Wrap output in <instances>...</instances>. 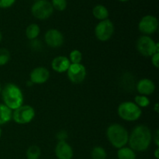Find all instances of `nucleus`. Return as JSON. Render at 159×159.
Masks as SVG:
<instances>
[{"label":"nucleus","mask_w":159,"mask_h":159,"mask_svg":"<svg viewBox=\"0 0 159 159\" xmlns=\"http://www.w3.org/2000/svg\"><path fill=\"white\" fill-rule=\"evenodd\" d=\"M152 132L146 125H138L129 134V148L135 152L147 151L152 142Z\"/></svg>","instance_id":"obj_1"},{"label":"nucleus","mask_w":159,"mask_h":159,"mask_svg":"<svg viewBox=\"0 0 159 159\" xmlns=\"http://www.w3.org/2000/svg\"><path fill=\"white\" fill-rule=\"evenodd\" d=\"M3 104L11 110H15L23 105V94L21 89L14 83H7L1 92Z\"/></svg>","instance_id":"obj_2"},{"label":"nucleus","mask_w":159,"mask_h":159,"mask_svg":"<svg viewBox=\"0 0 159 159\" xmlns=\"http://www.w3.org/2000/svg\"><path fill=\"white\" fill-rule=\"evenodd\" d=\"M106 135L109 142L115 148L120 149L128 144V130L120 124H110L107 127Z\"/></svg>","instance_id":"obj_3"},{"label":"nucleus","mask_w":159,"mask_h":159,"mask_svg":"<svg viewBox=\"0 0 159 159\" xmlns=\"http://www.w3.org/2000/svg\"><path fill=\"white\" fill-rule=\"evenodd\" d=\"M118 116L122 120L128 122H134L141 118L142 110L131 101H125L118 106Z\"/></svg>","instance_id":"obj_4"},{"label":"nucleus","mask_w":159,"mask_h":159,"mask_svg":"<svg viewBox=\"0 0 159 159\" xmlns=\"http://www.w3.org/2000/svg\"><path fill=\"white\" fill-rule=\"evenodd\" d=\"M137 51L144 57H152L155 53H159V43L149 36L143 35L136 42Z\"/></svg>","instance_id":"obj_5"},{"label":"nucleus","mask_w":159,"mask_h":159,"mask_svg":"<svg viewBox=\"0 0 159 159\" xmlns=\"http://www.w3.org/2000/svg\"><path fill=\"white\" fill-rule=\"evenodd\" d=\"M35 110L30 105H22L12 111V119L20 125L28 124L35 117Z\"/></svg>","instance_id":"obj_6"},{"label":"nucleus","mask_w":159,"mask_h":159,"mask_svg":"<svg viewBox=\"0 0 159 159\" xmlns=\"http://www.w3.org/2000/svg\"><path fill=\"white\" fill-rule=\"evenodd\" d=\"M54 8L48 0H37L31 7V13L40 20H48L54 13Z\"/></svg>","instance_id":"obj_7"},{"label":"nucleus","mask_w":159,"mask_h":159,"mask_svg":"<svg viewBox=\"0 0 159 159\" xmlns=\"http://www.w3.org/2000/svg\"><path fill=\"white\" fill-rule=\"evenodd\" d=\"M114 24L110 20H102L95 27V36L99 41H108L114 34Z\"/></svg>","instance_id":"obj_8"},{"label":"nucleus","mask_w":159,"mask_h":159,"mask_svg":"<svg viewBox=\"0 0 159 159\" xmlns=\"http://www.w3.org/2000/svg\"><path fill=\"white\" fill-rule=\"evenodd\" d=\"M158 29V20L152 15H146L138 23V30L144 35L149 36L155 34Z\"/></svg>","instance_id":"obj_9"},{"label":"nucleus","mask_w":159,"mask_h":159,"mask_svg":"<svg viewBox=\"0 0 159 159\" xmlns=\"http://www.w3.org/2000/svg\"><path fill=\"white\" fill-rule=\"evenodd\" d=\"M66 72L70 82L74 84L82 83L87 75L86 68L82 63L71 64Z\"/></svg>","instance_id":"obj_10"},{"label":"nucleus","mask_w":159,"mask_h":159,"mask_svg":"<svg viewBox=\"0 0 159 159\" xmlns=\"http://www.w3.org/2000/svg\"><path fill=\"white\" fill-rule=\"evenodd\" d=\"M44 41L48 46L52 48H58L63 45L65 37L63 34L57 29H50L45 33Z\"/></svg>","instance_id":"obj_11"},{"label":"nucleus","mask_w":159,"mask_h":159,"mask_svg":"<svg viewBox=\"0 0 159 159\" xmlns=\"http://www.w3.org/2000/svg\"><path fill=\"white\" fill-rule=\"evenodd\" d=\"M50 71L45 67H37L31 71L30 74V81L33 84L41 85L48 81Z\"/></svg>","instance_id":"obj_12"},{"label":"nucleus","mask_w":159,"mask_h":159,"mask_svg":"<svg viewBox=\"0 0 159 159\" xmlns=\"http://www.w3.org/2000/svg\"><path fill=\"white\" fill-rule=\"evenodd\" d=\"M54 153L58 159H72L74 152L66 141H58L54 148Z\"/></svg>","instance_id":"obj_13"},{"label":"nucleus","mask_w":159,"mask_h":159,"mask_svg":"<svg viewBox=\"0 0 159 159\" xmlns=\"http://www.w3.org/2000/svg\"><path fill=\"white\" fill-rule=\"evenodd\" d=\"M136 89L139 95H142V96H148L153 94L155 91V84L152 79H141L137 82L136 84Z\"/></svg>","instance_id":"obj_14"},{"label":"nucleus","mask_w":159,"mask_h":159,"mask_svg":"<svg viewBox=\"0 0 159 159\" xmlns=\"http://www.w3.org/2000/svg\"><path fill=\"white\" fill-rule=\"evenodd\" d=\"M71 62L68 57L65 56H57L54 57L51 61V68L57 73H65L68 71Z\"/></svg>","instance_id":"obj_15"},{"label":"nucleus","mask_w":159,"mask_h":159,"mask_svg":"<svg viewBox=\"0 0 159 159\" xmlns=\"http://www.w3.org/2000/svg\"><path fill=\"white\" fill-rule=\"evenodd\" d=\"M121 85H122L123 89L126 91H132L134 88L136 87L135 79L133 75L129 72L123 75L122 79H121Z\"/></svg>","instance_id":"obj_16"},{"label":"nucleus","mask_w":159,"mask_h":159,"mask_svg":"<svg viewBox=\"0 0 159 159\" xmlns=\"http://www.w3.org/2000/svg\"><path fill=\"white\" fill-rule=\"evenodd\" d=\"M93 14L96 20L100 21L107 20L110 16V12L107 8L103 5H96L93 9Z\"/></svg>","instance_id":"obj_17"},{"label":"nucleus","mask_w":159,"mask_h":159,"mask_svg":"<svg viewBox=\"0 0 159 159\" xmlns=\"http://www.w3.org/2000/svg\"><path fill=\"white\" fill-rule=\"evenodd\" d=\"M12 110L3 103H0V126L7 124L12 120Z\"/></svg>","instance_id":"obj_18"},{"label":"nucleus","mask_w":159,"mask_h":159,"mask_svg":"<svg viewBox=\"0 0 159 159\" xmlns=\"http://www.w3.org/2000/svg\"><path fill=\"white\" fill-rule=\"evenodd\" d=\"M40 34V28L36 23H31L26 29V37L28 40H34L38 37Z\"/></svg>","instance_id":"obj_19"},{"label":"nucleus","mask_w":159,"mask_h":159,"mask_svg":"<svg viewBox=\"0 0 159 159\" xmlns=\"http://www.w3.org/2000/svg\"><path fill=\"white\" fill-rule=\"evenodd\" d=\"M136 153L129 147H123L118 149L117 158L118 159H136Z\"/></svg>","instance_id":"obj_20"},{"label":"nucleus","mask_w":159,"mask_h":159,"mask_svg":"<svg viewBox=\"0 0 159 159\" xmlns=\"http://www.w3.org/2000/svg\"><path fill=\"white\" fill-rule=\"evenodd\" d=\"M26 159H40L41 156V149L37 145H31L26 152Z\"/></svg>","instance_id":"obj_21"},{"label":"nucleus","mask_w":159,"mask_h":159,"mask_svg":"<svg viewBox=\"0 0 159 159\" xmlns=\"http://www.w3.org/2000/svg\"><path fill=\"white\" fill-rule=\"evenodd\" d=\"M92 159H107V153L105 149L101 146H96L91 151Z\"/></svg>","instance_id":"obj_22"},{"label":"nucleus","mask_w":159,"mask_h":159,"mask_svg":"<svg viewBox=\"0 0 159 159\" xmlns=\"http://www.w3.org/2000/svg\"><path fill=\"white\" fill-rule=\"evenodd\" d=\"M134 102L141 109L149 107L151 101L148 96H142V95H137L134 97Z\"/></svg>","instance_id":"obj_23"},{"label":"nucleus","mask_w":159,"mask_h":159,"mask_svg":"<svg viewBox=\"0 0 159 159\" xmlns=\"http://www.w3.org/2000/svg\"><path fill=\"white\" fill-rule=\"evenodd\" d=\"M69 61L71 64H80L82 61V54L80 51L75 49L69 54Z\"/></svg>","instance_id":"obj_24"},{"label":"nucleus","mask_w":159,"mask_h":159,"mask_svg":"<svg viewBox=\"0 0 159 159\" xmlns=\"http://www.w3.org/2000/svg\"><path fill=\"white\" fill-rule=\"evenodd\" d=\"M11 58L10 52L6 48H0V66L6 65L9 63Z\"/></svg>","instance_id":"obj_25"},{"label":"nucleus","mask_w":159,"mask_h":159,"mask_svg":"<svg viewBox=\"0 0 159 159\" xmlns=\"http://www.w3.org/2000/svg\"><path fill=\"white\" fill-rule=\"evenodd\" d=\"M51 3L54 9L60 12L65 10L67 8V0H51Z\"/></svg>","instance_id":"obj_26"},{"label":"nucleus","mask_w":159,"mask_h":159,"mask_svg":"<svg viewBox=\"0 0 159 159\" xmlns=\"http://www.w3.org/2000/svg\"><path fill=\"white\" fill-rule=\"evenodd\" d=\"M16 0H0V9H8L13 6Z\"/></svg>","instance_id":"obj_27"},{"label":"nucleus","mask_w":159,"mask_h":159,"mask_svg":"<svg viewBox=\"0 0 159 159\" xmlns=\"http://www.w3.org/2000/svg\"><path fill=\"white\" fill-rule=\"evenodd\" d=\"M68 138V132L66 130H61L60 131H58L56 134V139L58 141H66Z\"/></svg>","instance_id":"obj_28"},{"label":"nucleus","mask_w":159,"mask_h":159,"mask_svg":"<svg viewBox=\"0 0 159 159\" xmlns=\"http://www.w3.org/2000/svg\"><path fill=\"white\" fill-rule=\"evenodd\" d=\"M151 60H152V64L155 68L158 69L159 67V53H155L151 57Z\"/></svg>","instance_id":"obj_29"},{"label":"nucleus","mask_w":159,"mask_h":159,"mask_svg":"<svg viewBox=\"0 0 159 159\" xmlns=\"http://www.w3.org/2000/svg\"><path fill=\"white\" fill-rule=\"evenodd\" d=\"M152 140L155 144L157 148H159V130H156V131L152 135Z\"/></svg>","instance_id":"obj_30"},{"label":"nucleus","mask_w":159,"mask_h":159,"mask_svg":"<svg viewBox=\"0 0 159 159\" xmlns=\"http://www.w3.org/2000/svg\"><path fill=\"white\" fill-rule=\"evenodd\" d=\"M31 41H32V43H31V44H32V48H34V49H39V48H40V43L37 39L34 40H31Z\"/></svg>","instance_id":"obj_31"},{"label":"nucleus","mask_w":159,"mask_h":159,"mask_svg":"<svg viewBox=\"0 0 159 159\" xmlns=\"http://www.w3.org/2000/svg\"><path fill=\"white\" fill-rule=\"evenodd\" d=\"M154 156H155V158L156 159L159 158V148H157L155 149V152H154Z\"/></svg>","instance_id":"obj_32"},{"label":"nucleus","mask_w":159,"mask_h":159,"mask_svg":"<svg viewBox=\"0 0 159 159\" xmlns=\"http://www.w3.org/2000/svg\"><path fill=\"white\" fill-rule=\"evenodd\" d=\"M154 110H155L157 113L159 112V105H158V102H156V103L155 104V107H154Z\"/></svg>","instance_id":"obj_33"},{"label":"nucleus","mask_w":159,"mask_h":159,"mask_svg":"<svg viewBox=\"0 0 159 159\" xmlns=\"http://www.w3.org/2000/svg\"><path fill=\"white\" fill-rule=\"evenodd\" d=\"M26 85H28V86H29V85H30V86H32V85H34V84H33V83H32V82H30V80H29V81H28V82H26Z\"/></svg>","instance_id":"obj_34"},{"label":"nucleus","mask_w":159,"mask_h":159,"mask_svg":"<svg viewBox=\"0 0 159 159\" xmlns=\"http://www.w3.org/2000/svg\"><path fill=\"white\" fill-rule=\"evenodd\" d=\"M2 32L0 31V42L2 41Z\"/></svg>","instance_id":"obj_35"},{"label":"nucleus","mask_w":159,"mask_h":159,"mask_svg":"<svg viewBox=\"0 0 159 159\" xmlns=\"http://www.w3.org/2000/svg\"><path fill=\"white\" fill-rule=\"evenodd\" d=\"M120 2H127L128 0H119Z\"/></svg>","instance_id":"obj_36"},{"label":"nucleus","mask_w":159,"mask_h":159,"mask_svg":"<svg viewBox=\"0 0 159 159\" xmlns=\"http://www.w3.org/2000/svg\"><path fill=\"white\" fill-rule=\"evenodd\" d=\"M2 129H1V127H0V138H1V136H2Z\"/></svg>","instance_id":"obj_37"},{"label":"nucleus","mask_w":159,"mask_h":159,"mask_svg":"<svg viewBox=\"0 0 159 159\" xmlns=\"http://www.w3.org/2000/svg\"><path fill=\"white\" fill-rule=\"evenodd\" d=\"M1 92H2V86H1V84H0V94H1Z\"/></svg>","instance_id":"obj_38"}]
</instances>
